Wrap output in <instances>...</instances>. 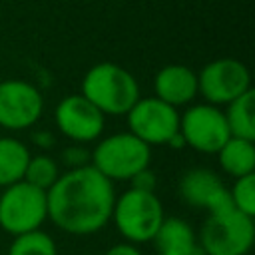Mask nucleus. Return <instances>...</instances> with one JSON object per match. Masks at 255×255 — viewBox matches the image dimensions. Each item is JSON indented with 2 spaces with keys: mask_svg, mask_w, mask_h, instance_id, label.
I'll return each instance as SVG.
<instances>
[{
  "mask_svg": "<svg viewBox=\"0 0 255 255\" xmlns=\"http://www.w3.org/2000/svg\"><path fill=\"white\" fill-rule=\"evenodd\" d=\"M48 219L70 235H92L112 221L116 189L94 165L68 169L46 191Z\"/></svg>",
  "mask_w": 255,
  "mask_h": 255,
  "instance_id": "f257e3e1",
  "label": "nucleus"
},
{
  "mask_svg": "<svg viewBox=\"0 0 255 255\" xmlns=\"http://www.w3.org/2000/svg\"><path fill=\"white\" fill-rule=\"evenodd\" d=\"M82 96L104 116H126L141 98L133 74L114 62H100L86 72L82 80Z\"/></svg>",
  "mask_w": 255,
  "mask_h": 255,
  "instance_id": "f03ea898",
  "label": "nucleus"
},
{
  "mask_svg": "<svg viewBox=\"0 0 255 255\" xmlns=\"http://www.w3.org/2000/svg\"><path fill=\"white\" fill-rule=\"evenodd\" d=\"M163 205L155 191H139L129 187L114 201L112 221L128 243H147L163 221Z\"/></svg>",
  "mask_w": 255,
  "mask_h": 255,
  "instance_id": "7ed1b4c3",
  "label": "nucleus"
},
{
  "mask_svg": "<svg viewBox=\"0 0 255 255\" xmlns=\"http://www.w3.org/2000/svg\"><path fill=\"white\" fill-rule=\"evenodd\" d=\"M151 147L129 131L112 133L100 139L92 151L94 165L110 181H129L137 171L149 167Z\"/></svg>",
  "mask_w": 255,
  "mask_h": 255,
  "instance_id": "20e7f679",
  "label": "nucleus"
},
{
  "mask_svg": "<svg viewBox=\"0 0 255 255\" xmlns=\"http://www.w3.org/2000/svg\"><path fill=\"white\" fill-rule=\"evenodd\" d=\"M197 239L205 255H247L255 241V223L235 207L207 213Z\"/></svg>",
  "mask_w": 255,
  "mask_h": 255,
  "instance_id": "39448f33",
  "label": "nucleus"
},
{
  "mask_svg": "<svg viewBox=\"0 0 255 255\" xmlns=\"http://www.w3.org/2000/svg\"><path fill=\"white\" fill-rule=\"evenodd\" d=\"M48 219L46 191L26 183H12L0 193V227L10 235L36 231Z\"/></svg>",
  "mask_w": 255,
  "mask_h": 255,
  "instance_id": "423d86ee",
  "label": "nucleus"
},
{
  "mask_svg": "<svg viewBox=\"0 0 255 255\" xmlns=\"http://www.w3.org/2000/svg\"><path fill=\"white\" fill-rule=\"evenodd\" d=\"M247 90H251V74L235 58L211 60L197 74V94L205 98V104L217 108L227 106Z\"/></svg>",
  "mask_w": 255,
  "mask_h": 255,
  "instance_id": "0eeeda50",
  "label": "nucleus"
},
{
  "mask_svg": "<svg viewBox=\"0 0 255 255\" xmlns=\"http://www.w3.org/2000/svg\"><path fill=\"white\" fill-rule=\"evenodd\" d=\"M126 116L129 133L139 137L149 147L167 145L169 139L179 131L177 108L157 100L155 96L139 98Z\"/></svg>",
  "mask_w": 255,
  "mask_h": 255,
  "instance_id": "6e6552de",
  "label": "nucleus"
},
{
  "mask_svg": "<svg viewBox=\"0 0 255 255\" xmlns=\"http://www.w3.org/2000/svg\"><path fill=\"white\" fill-rule=\"evenodd\" d=\"M179 133L185 145L199 153H217L231 137L223 110L211 104H193L179 116Z\"/></svg>",
  "mask_w": 255,
  "mask_h": 255,
  "instance_id": "1a4fd4ad",
  "label": "nucleus"
},
{
  "mask_svg": "<svg viewBox=\"0 0 255 255\" xmlns=\"http://www.w3.org/2000/svg\"><path fill=\"white\" fill-rule=\"evenodd\" d=\"M44 112L40 90L26 80L0 82V128L20 131L32 128Z\"/></svg>",
  "mask_w": 255,
  "mask_h": 255,
  "instance_id": "9d476101",
  "label": "nucleus"
},
{
  "mask_svg": "<svg viewBox=\"0 0 255 255\" xmlns=\"http://www.w3.org/2000/svg\"><path fill=\"white\" fill-rule=\"evenodd\" d=\"M56 128L76 143L96 141L106 126V116L82 94L62 98L54 110Z\"/></svg>",
  "mask_w": 255,
  "mask_h": 255,
  "instance_id": "9b49d317",
  "label": "nucleus"
},
{
  "mask_svg": "<svg viewBox=\"0 0 255 255\" xmlns=\"http://www.w3.org/2000/svg\"><path fill=\"white\" fill-rule=\"evenodd\" d=\"M179 195L185 203L205 209L207 213H217L233 207L229 189L223 185L221 177L207 167L187 169L179 179Z\"/></svg>",
  "mask_w": 255,
  "mask_h": 255,
  "instance_id": "f8f14e48",
  "label": "nucleus"
},
{
  "mask_svg": "<svg viewBox=\"0 0 255 255\" xmlns=\"http://www.w3.org/2000/svg\"><path fill=\"white\" fill-rule=\"evenodd\" d=\"M153 96L173 108L187 106L197 96V74L183 64H167L153 78Z\"/></svg>",
  "mask_w": 255,
  "mask_h": 255,
  "instance_id": "ddd939ff",
  "label": "nucleus"
},
{
  "mask_svg": "<svg viewBox=\"0 0 255 255\" xmlns=\"http://www.w3.org/2000/svg\"><path fill=\"white\" fill-rule=\"evenodd\" d=\"M151 241L157 255H205L193 227L181 217H163Z\"/></svg>",
  "mask_w": 255,
  "mask_h": 255,
  "instance_id": "4468645a",
  "label": "nucleus"
},
{
  "mask_svg": "<svg viewBox=\"0 0 255 255\" xmlns=\"http://www.w3.org/2000/svg\"><path fill=\"white\" fill-rule=\"evenodd\" d=\"M215 155L219 167L235 179L255 173V143L251 139L229 137Z\"/></svg>",
  "mask_w": 255,
  "mask_h": 255,
  "instance_id": "2eb2a0df",
  "label": "nucleus"
},
{
  "mask_svg": "<svg viewBox=\"0 0 255 255\" xmlns=\"http://www.w3.org/2000/svg\"><path fill=\"white\" fill-rule=\"evenodd\" d=\"M30 159V149L16 137H0V187H8L24 179V171Z\"/></svg>",
  "mask_w": 255,
  "mask_h": 255,
  "instance_id": "dca6fc26",
  "label": "nucleus"
},
{
  "mask_svg": "<svg viewBox=\"0 0 255 255\" xmlns=\"http://www.w3.org/2000/svg\"><path fill=\"white\" fill-rule=\"evenodd\" d=\"M225 122L231 137H243L255 141V92L253 88L227 104Z\"/></svg>",
  "mask_w": 255,
  "mask_h": 255,
  "instance_id": "f3484780",
  "label": "nucleus"
},
{
  "mask_svg": "<svg viewBox=\"0 0 255 255\" xmlns=\"http://www.w3.org/2000/svg\"><path fill=\"white\" fill-rule=\"evenodd\" d=\"M60 177V167L56 163L54 157L46 155V153H38V155H30L28 159V165H26V171H24V181L42 189V191H48Z\"/></svg>",
  "mask_w": 255,
  "mask_h": 255,
  "instance_id": "a211bd4d",
  "label": "nucleus"
},
{
  "mask_svg": "<svg viewBox=\"0 0 255 255\" xmlns=\"http://www.w3.org/2000/svg\"><path fill=\"white\" fill-rule=\"evenodd\" d=\"M6 255H58V247L52 235H48L42 229H36L16 235Z\"/></svg>",
  "mask_w": 255,
  "mask_h": 255,
  "instance_id": "6ab92c4d",
  "label": "nucleus"
},
{
  "mask_svg": "<svg viewBox=\"0 0 255 255\" xmlns=\"http://www.w3.org/2000/svg\"><path fill=\"white\" fill-rule=\"evenodd\" d=\"M229 195L237 211L253 217L255 215V173L237 177L233 187L229 189Z\"/></svg>",
  "mask_w": 255,
  "mask_h": 255,
  "instance_id": "aec40b11",
  "label": "nucleus"
},
{
  "mask_svg": "<svg viewBox=\"0 0 255 255\" xmlns=\"http://www.w3.org/2000/svg\"><path fill=\"white\" fill-rule=\"evenodd\" d=\"M90 157H92V153L80 143H74V145H70V147H66L62 151V159L70 169H78V167L90 165Z\"/></svg>",
  "mask_w": 255,
  "mask_h": 255,
  "instance_id": "412c9836",
  "label": "nucleus"
},
{
  "mask_svg": "<svg viewBox=\"0 0 255 255\" xmlns=\"http://www.w3.org/2000/svg\"><path fill=\"white\" fill-rule=\"evenodd\" d=\"M131 187L133 189H139V191H155V185H157V179H155V173L145 167L141 171H137L131 179H129Z\"/></svg>",
  "mask_w": 255,
  "mask_h": 255,
  "instance_id": "4be33fe9",
  "label": "nucleus"
},
{
  "mask_svg": "<svg viewBox=\"0 0 255 255\" xmlns=\"http://www.w3.org/2000/svg\"><path fill=\"white\" fill-rule=\"evenodd\" d=\"M104 255H141L139 249L133 245V243H118V245H112Z\"/></svg>",
  "mask_w": 255,
  "mask_h": 255,
  "instance_id": "5701e85b",
  "label": "nucleus"
},
{
  "mask_svg": "<svg viewBox=\"0 0 255 255\" xmlns=\"http://www.w3.org/2000/svg\"><path fill=\"white\" fill-rule=\"evenodd\" d=\"M32 139H34L36 145H40V147H44V149L54 145V135H52L50 131H46V129L34 131V133H32Z\"/></svg>",
  "mask_w": 255,
  "mask_h": 255,
  "instance_id": "b1692460",
  "label": "nucleus"
},
{
  "mask_svg": "<svg viewBox=\"0 0 255 255\" xmlns=\"http://www.w3.org/2000/svg\"><path fill=\"white\" fill-rule=\"evenodd\" d=\"M0 193H2V187H0Z\"/></svg>",
  "mask_w": 255,
  "mask_h": 255,
  "instance_id": "393cba45",
  "label": "nucleus"
}]
</instances>
